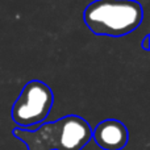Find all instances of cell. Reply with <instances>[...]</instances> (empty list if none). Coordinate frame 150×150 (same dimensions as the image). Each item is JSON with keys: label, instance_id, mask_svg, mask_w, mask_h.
Segmentation results:
<instances>
[{"label": "cell", "instance_id": "6da1fadb", "mask_svg": "<svg viewBox=\"0 0 150 150\" xmlns=\"http://www.w3.org/2000/svg\"><path fill=\"white\" fill-rule=\"evenodd\" d=\"M12 134L28 150H82L92 140V128L83 117L67 115L36 129L17 127Z\"/></svg>", "mask_w": 150, "mask_h": 150}, {"label": "cell", "instance_id": "7a4b0ae2", "mask_svg": "<svg viewBox=\"0 0 150 150\" xmlns=\"http://www.w3.org/2000/svg\"><path fill=\"white\" fill-rule=\"evenodd\" d=\"M142 20V4L136 0H93L83 11V21L96 36H127Z\"/></svg>", "mask_w": 150, "mask_h": 150}, {"label": "cell", "instance_id": "3957f363", "mask_svg": "<svg viewBox=\"0 0 150 150\" xmlns=\"http://www.w3.org/2000/svg\"><path fill=\"white\" fill-rule=\"evenodd\" d=\"M54 104V93L45 82L33 79L21 90L11 109V117L18 128L30 129L42 122Z\"/></svg>", "mask_w": 150, "mask_h": 150}, {"label": "cell", "instance_id": "277c9868", "mask_svg": "<svg viewBox=\"0 0 150 150\" xmlns=\"http://www.w3.org/2000/svg\"><path fill=\"white\" fill-rule=\"evenodd\" d=\"M92 140L103 150H122L128 144L129 133L120 120L107 119L92 129Z\"/></svg>", "mask_w": 150, "mask_h": 150}, {"label": "cell", "instance_id": "5b68a950", "mask_svg": "<svg viewBox=\"0 0 150 150\" xmlns=\"http://www.w3.org/2000/svg\"><path fill=\"white\" fill-rule=\"evenodd\" d=\"M149 38H150V36H149V34H146V36L142 38V42H141V47H142L145 52H149V50H150V45H149L150 40Z\"/></svg>", "mask_w": 150, "mask_h": 150}]
</instances>
